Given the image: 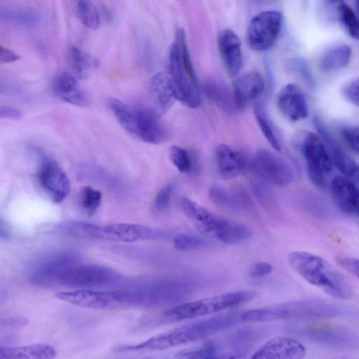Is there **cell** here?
I'll list each match as a JSON object with an SVG mask.
<instances>
[{
  "label": "cell",
  "mask_w": 359,
  "mask_h": 359,
  "mask_svg": "<svg viewBox=\"0 0 359 359\" xmlns=\"http://www.w3.org/2000/svg\"><path fill=\"white\" fill-rule=\"evenodd\" d=\"M60 257L43 263L32 275L37 285H59L72 287H93L110 285L121 279V274L111 269L94 264L71 263Z\"/></svg>",
  "instance_id": "cell-1"
},
{
  "label": "cell",
  "mask_w": 359,
  "mask_h": 359,
  "mask_svg": "<svg viewBox=\"0 0 359 359\" xmlns=\"http://www.w3.org/2000/svg\"><path fill=\"white\" fill-rule=\"evenodd\" d=\"M241 321L234 313L217 316L180 325L135 345L120 346L121 352L159 351L198 341L227 330Z\"/></svg>",
  "instance_id": "cell-2"
},
{
  "label": "cell",
  "mask_w": 359,
  "mask_h": 359,
  "mask_svg": "<svg viewBox=\"0 0 359 359\" xmlns=\"http://www.w3.org/2000/svg\"><path fill=\"white\" fill-rule=\"evenodd\" d=\"M291 268L311 285L329 296L346 300L353 290L348 280L323 258L305 251H293L288 255Z\"/></svg>",
  "instance_id": "cell-3"
},
{
  "label": "cell",
  "mask_w": 359,
  "mask_h": 359,
  "mask_svg": "<svg viewBox=\"0 0 359 359\" xmlns=\"http://www.w3.org/2000/svg\"><path fill=\"white\" fill-rule=\"evenodd\" d=\"M57 230L74 238L132 243L138 241H158L168 238L162 230L148 226L115 223L97 224L83 221L68 220L61 222Z\"/></svg>",
  "instance_id": "cell-4"
},
{
  "label": "cell",
  "mask_w": 359,
  "mask_h": 359,
  "mask_svg": "<svg viewBox=\"0 0 359 359\" xmlns=\"http://www.w3.org/2000/svg\"><path fill=\"white\" fill-rule=\"evenodd\" d=\"M181 208L204 236L228 245L242 243L250 237V231L245 225L223 218L189 198L182 199Z\"/></svg>",
  "instance_id": "cell-5"
},
{
  "label": "cell",
  "mask_w": 359,
  "mask_h": 359,
  "mask_svg": "<svg viewBox=\"0 0 359 359\" xmlns=\"http://www.w3.org/2000/svg\"><path fill=\"white\" fill-rule=\"evenodd\" d=\"M255 291L238 290L175 304L163 312L170 320L196 318L233 308L257 297Z\"/></svg>",
  "instance_id": "cell-6"
},
{
  "label": "cell",
  "mask_w": 359,
  "mask_h": 359,
  "mask_svg": "<svg viewBox=\"0 0 359 359\" xmlns=\"http://www.w3.org/2000/svg\"><path fill=\"white\" fill-rule=\"evenodd\" d=\"M55 297L62 302L87 309L116 310L140 307V298L135 289L132 291L80 289L58 292Z\"/></svg>",
  "instance_id": "cell-7"
},
{
  "label": "cell",
  "mask_w": 359,
  "mask_h": 359,
  "mask_svg": "<svg viewBox=\"0 0 359 359\" xmlns=\"http://www.w3.org/2000/svg\"><path fill=\"white\" fill-rule=\"evenodd\" d=\"M168 69L177 100L191 109L199 107L201 98L194 70L184 66L176 41L170 46Z\"/></svg>",
  "instance_id": "cell-8"
},
{
  "label": "cell",
  "mask_w": 359,
  "mask_h": 359,
  "mask_svg": "<svg viewBox=\"0 0 359 359\" xmlns=\"http://www.w3.org/2000/svg\"><path fill=\"white\" fill-rule=\"evenodd\" d=\"M299 145L310 180L318 188L325 189L333 163L324 142L316 133L306 132L301 136Z\"/></svg>",
  "instance_id": "cell-9"
},
{
  "label": "cell",
  "mask_w": 359,
  "mask_h": 359,
  "mask_svg": "<svg viewBox=\"0 0 359 359\" xmlns=\"http://www.w3.org/2000/svg\"><path fill=\"white\" fill-rule=\"evenodd\" d=\"M119 124L128 133L147 143L160 144L167 136L165 126L154 110L129 107L121 114Z\"/></svg>",
  "instance_id": "cell-10"
},
{
  "label": "cell",
  "mask_w": 359,
  "mask_h": 359,
  "mask_svg": "<svg viewBox=\"0 0 359 359\" xmlns=\"http://www.w3.org/2000/svg\"><path fill=\"white\" fill-rule=\"evenodd\" d=\"M283 18L275 11H263L254 16L247 30V42L254 50L269 49L276 42L282 27Z\"/></svg>",
  "instance_id": "cell-11"
},
{
  "label": "cell",
  "mask_w": 359,
  "mask_h": 359,
  "mask_svg": "<svg viewBox=\"0 0 359 359\" xmlns=\"http://www.w3.org/2000/svg\"><path fill=\"white\" fill-rule=\"evenodd\" d=\"M252 168L262 180L277 187L288 186L294 179L292 166L270 150L259 149L255 153Z\"/></svg>",
  "instance_id": "cell-12"
},
{
  "label": "cell",
  "mask_w": 359,
  "mask_h": 359,
  "mask_svg": "<svg viewBox=\"0 0 359 359\" xmlns=\"http://www.w3.org/2000/svg\"><path fill=\"white\" fill-rule=\"evenodd\" d=\"M36 177L40 186L53 202L61 203L68 196L70 181L55 161L43 156Z\"/></svg>",
  "instance_id": "cell-13"
},
{
  "label": "cell",
  "mask_w": 359,
  "mask_h": 359,
  "mask_svg": "<svg viewBox=\"0 0 359 359\" xmlns=\"http://www.w3.org/2000/svg\"><path fill=\"white\" fill-rule=\"evenodd\" d=\"M306 354V347L299 341L289 337L276 336L255 351L251 358L301 359Z\"/></svg>",
  "instance_id": "cell-14"
},
{
  "label": "cell",
  "mask_w": 359,
  "mask_h": 359,
  "mask_svg": "<svg viewBox=\"0 0 359 359\" xmlns=\"http://www.w3.org/2000/svg\"><path fill=\"white\" fill-rule=\"evenodd\" d=\"M276 103L280 113L292 121L304 119L309 115L305 96L296 84L283 86L277 95Z\"/></svg>",
  "instance_id": "cell-15"
},
{
  "label": "cell",
  "mask_w": 359,
  "mask_h": 359,
  "mask_svg": "<svg viewBox=\"0 0 359 359\" xmlns=\"http://www.w3.org/2000/svg\"><path fill=\"white\" fill-rule=\"evenodd\" d=\"M330 191L332 198L344 213L359 217V190L348 177H335L331 182Z\"/></svg>",
  "instance_id": "cell-16"
},
{
  "label": "cell",
  "mask_w": 359,
  "mask_h": 359,
  "mask_svg": "<svg viewBox=\"0 0 359 359\" xmlns=\"http://www.w3.org/2000/svg\"><path fill=\"white\" fill-rule=\"evenodd\" d=\"M264 86V81L258 72H248L239 76L233 84L235 105L239 109L245 108L260 96Z\"/></svg>",
  "instance_id": "cell-17"
},
{
  "label": "cell",
  "mask_w": 359,
  "mask_h": 359,
  "mask_svg": "<svg viewBox=\"0 0 359 359\" xmlns=\"http://www.w3.org/2000/svg\"><path fill=\"white\" fill-rule=\"evenodd\" d=\"M218 48L227 72L232 76H236L243 64L239 38L232 30L224 29L219 35Z\"/></svg>",
  "instance_id": "cell-18"
},
{
  "label": "cell",
  "mask_w": 359,
  "mask_h": 359,
  "mask_svg": "<svg viewBox=\"0 0 359 359\" xmlns=\"http://www.w3.org/2000/svg\"><path fill=\"white\" fill-rule=\"evenodd\" d=\"M314 123L326 146L332 163L345 176L355 175L358 166L353 159L345 152L334 137L329 133L319 118H315Z\"/></svg>",
  "instance_id": "cell-19"
},
{
  "label": "cell",
  "mask_w": 359,
  "mask_h": 359,
  "mask_svg": "<svg viewBox=\"0 0 359 359\" xmlns=\"http://www.w3.org/2000/svg\"><path fill=\"white\" fill-rule=\"evenodd\" d=\"M215 160L219 175L226 180L238 177L245 168L243 156L225 144H220L216 147Z\"/></svg>",
  "instance_id": "cell-20"
},
{
  "label": "cell",
  "mask_w": 359,
  "mask_h": 359,
  "mask_svg": "<svg viewBox=\"0 0 359 359\" xmlns=\"http://www.w3.org/2000/svg\"><path fill=\"white\" fill-rule=\"evenodd\" d=\"M150 92L158 114L168 111L177 100L170 77L164 73L158 72L153 76Z\"/></svg>",
  "instance_id": "cell-21"
},
{
  "label": "cell",
  "mask_w": 359,
  "mask_h": 359,
  "mask_svg": "<svg viewBox=\"0 0 359 359\" xmlns=\"http://www.w3.org/2000/svg\"><path fill=\"white\" fill-rule=\"evenodd\" d=\"M53 88L57 96L66 102L79 107L87 104V98L77 78L71 73L63 72L57 74L53 81Z\"/></svg>",
  "instance_id": "cell-22"
},
{
  "label": "cell",
  "mask_w": 359,
  "mask_h": 359,
  "mask_svg": "<svg viewBox=\"0 0 359 359\" xmlns=\"http://www.w3.org/2000/svg\"><path fill=\"white\" fill-rule=\"evenodd\" d=\"M56 355L55 348L47 344L0 346V359H51Z\"/></svg>",
  "instance_id": "cell-23"
},
{
  "label": "cell",
  "mask_w": 359,
  "mask_h": 359,
  "mask_svg": "<svg viewBox=\"0 0 359 359\" xmlns=\"http://www.w3.org/2000/svg\"><path fill=\"white\" fill-rule=\"evenodd\" d=\"M180 358H233V353L214 342H208L201 346L184 349L179 351L176 355Z\"/></svg>",
  "instance_id": "cell-24"
},
{
  "label": "cell",
  "mask_w": 359,
  "mask_h": 359,
  "mask_svg": "<svg viewBox=\"0 0 359 359\" xmlns=\"http://www.w3.org/2000/svg\"><path fill=\"white\" fill-rule=\"evenodd\" d=\"M351 54L352 50L349 46L335 47L323 56L319 63L320 69L325 72L341 69L348 64Z\"/></svg>",
  "instance_id": "cell-25"
},
{
  "label": "cell",
  "mask_w": 359,
  "mask_h": 359,
  "mask_svg": "<svg viewBox=\"0 0 359 359\" xmlns=\"http://www.w3.org/2000/svg\"><path fill=\"white\" fill-rule=\"evenodd\" d=\"M69 58L74 74L80 79H86L96 63L95 59L75 46L70 49Z\"/></svg>",
  "instance_id": "cell-26"
},
{
  "label": "cell",
  "mask_w": 359,
  "mask_h": 359,
  "mask_svg": "<svg viewBox=\"0 0 359 359\" xmlns=\"http://www.w3.org/2000/svg\"><path fill=\"white\" fill-rule=\"evenodd\" d=\"M255 116L257 123L261 130L263 135L268 141L269 144L276 151L281 150L280 143L276 135L273 126L266 113L264 109L259 105L255 107Z\"/></svg>",
  "instance_id": "cell-27"
},
{
  "label": "cell",
  "mask_w": 359,
  "mask_h": 359,
  "mask_svg": "<svg viewBox=\"0 0 359 359\" xmlns=\"http://www.w3.org/2000/svg\"><path fill=\"white\" fill-rule=\"evenodd\" d=\"M76 11L81 22L88 28L96 29L100 26V16L91 0H76Z\"/></svg>",
  "instance_id": "cell-28"
},
{
  "label": "cell",
  "mask_w": 359,
  "mask_h": 359,
  "mask_svg": "<svg viewBox=\"0 0 359 359\" xmlns=\"http://www.w3.org/2000/svg\"><path fill=\"white\" fill-rule=\"evenodd\" d=\"M212 243L201 236L180 234L174 238V247L177 251L192 252L209 248Z\"/></svg>",
  "instance_id": "cell-29"
},
{
  "label": "cell",
  "mask_w": 359,
  "mask_h": 359,
  "mask_svg": "<svg viewBox=\"0 0 359 359\" xmlns=\"http://www.w3.org/2000/svg\"><path fill=\"white\" fill-rule=\"evenodd\" d=\"M338 16L348 34L359 40V18L347 4L341 3L337 8Z\"/></svg>",
  "instance_id": "cell-30"
},
{
  "label": "cell",
  "mask_w": 359,
  "mask_h": 359,
  "mask_svg": "<svg viewBox=\"0 0 359 359\" xmlns=\"http://www.w3.org/2000/svg\"><path fill=\"white\" fill-rule=\"evenodd\" d=\"M102 198V192L92 187L86 186L81 190V207L88 215H93L96 212L101 205Z\"/></svg>",
  "instance_id": "cell-31"
},
{
  "label": "cell",
  "mask_w": 359,
  "mask_h": 359,
  "mask_svg": "<svg viewBox=\"0 0 359 359\" xmlns=\"http://www.w3.org/2000/svg\"><path fill=\"white\" fill-rule=\"evenodd\" d=\"M168 156L171 163L181 173H188L191 169V162L187 151L180 146H172Z\"/></svg>",
  "instance_id": "cell-32"
},
{
  "label": "cell",
  "mask_w": 359,
  "mask_h": 359,
  "mask_svg": "<svg viewBox=\"0 0 359 359\" xmlns=\"http://www.w3.org/2000/svg\"><path fill=\"white\" fill-rule=\"evenodd\" d=\"M209 195L210 200L217 206L232 211L238 209V205L236 201L222 187H212Z\"/></svg>",
  "instance_id": "cell-33"
},
{
  "label": "cell",
  "mask_w": 359,
  "mask_h": 359,
  "mask_svg": "<svg viewBox=\"0 0 359 359\" xmlns=\"http://www.w3.org/2000/svg\"><path fill=\"white\" fill-rule=\"evenodd\" d=\"M173 190L174 184L171 183L164 186L158 191L152 205L155 212H162L167 210L170 203Z\"/></svg>",
  "instance_id": "cell-34"
},
{
  "label": "cell",
  "mask_w": 359,
  "mask_h": 359,
  "mask_svg": "<svg viewBox=\"0 0 359 359\" xmlns=\"http://www.w3.org/2000/svg\"><path fill=\"white\" fill-rule=\"evenodd\" d=\"M341 137L346 145L359 154V126H347L341 130Z\"/></svg>",
  "instance_id": "cell-35"
},
{
  "label": "cell",
  "mask_w": 359,
  "mask_h": 359,
  "mask_svg": "<svg viewBox=\"0 0 359 359\" xmlns=\"http://www.w3.org/2000/svg\"><path fill=\"white\" fill-rule=\"evenodd\" d=\"M343 94L348 102L359 107V78L353 80L344 86Z\"/></svg>",
  "instance_id": "cell-36"
},
{
  "label": "cell",
  "mask_w": 359,
  "mask_h": 359,
  "mask_svg": "<svg viewBox=\"0 0 359 359\" xmlns=\"http://www.w3.org/2000/svg\"><path fill=\"white\" fill-rule=\"evenodd\" d=\"M273 271V266L267 262L255 263L250 269V276L258 278L267 276Z\"/></svg>",
  "instance_id": "cell-37"
},
{
  "label": "cell",
  "mask_w": 359,
  "mask_h": 359,
  "mask_svg": "<svg viewBox=\"0 0 359 359\" xmlns=\"http://www.w3.org/2000/svg\"><path fill=\"white\" fill-rule=\"evenodd\" d=\"M339 264L359 279V259L353 257H341Z\"/></svg>",
  "instance_id": "cell-38"
},
{
  "label": "cell",
  "mask_w": 359,
  "mask_h": 359,
  "mask_svg": "<svg viewBox=\"0 0 359 359\" xmlns=\"http://www.w3.org/2000/svg\"><path fill=\"white\" fill-rule=\"evenodd\" d=\"M22 112L14 107L3 105L0 106V118L9 119H19L22 116Z\"/></svg>",
  "instance_id": "cell-39"
},
{
  "label": "cell",
  "mask_w": 359,
  "mask_h": 359,
  "mask_svg": "<svg viewBox=\"0 0 359 359\" xmlns=\"http://www.w3.org/2000/svg\"><path fill=\"white\" fill-rule=\"evenodd\" d=\"M20 59V55L15 51L1 46L0 48V62L1 63H11Z\"/></svg>",
  "instance_id": "cell-40"
},
{
  "label": "cell",
  "mask_w": 359,
  "mask_h": 359,
  "mask_svg": "<svg viewBox=\"0 0 359 359\" xmlns=\"http://www.w3.org/2000/svg\"><path fill=\"white\" fill-rule=\"evenodd\" d=\"M0 234L1 239L7 240L11 237V230L8 224L1 220Z\"/></svg>",
  "instance_id": "cell-41"
},
{
  "label": "cell",
  "mask_w": 359,
  "mask_h": 359,
  "mask_svg": "<svg viewBox=\"0 0 359 359\" xmlns=\"http://www.w3.org/2000/svg\"><path fill=\"white\" fill-rule=\"evenodd\" d=\"M355 1H356L357 6H358V12H359V0H355Z\"/></svg>",
  "instance_id": "cell-42"
},
{
  "label": "cell",
  "mask_w": 359,
  "mask_h": 359,
  "mask_svg": "<svg viewBox=\"0 0 359 359\" xmlns=\"http://www.w3.org/2000/svg\"><path fill=\"white\" fill-rule=\"evenodd\" d=\"M356 175H358V178H359V167L358 166V168H357Z\"/></svg>",
  "instance_id": "cell-43"
},
{
  "label": "cell",
  "mask_w": 359,
  "mask_h": 359,
  "mask_svg": "<svg viewBox=\"0 0 359 359\" xmlns=\"http://www.w3.org/2000/svg\"><path fill=\"white\" fill-rule=\"evenodd\" d=\"M328 1L334 2V1H341V0H328Z\"/></svg>",
  "instance_id": "cell-44"
}]
</instances>
